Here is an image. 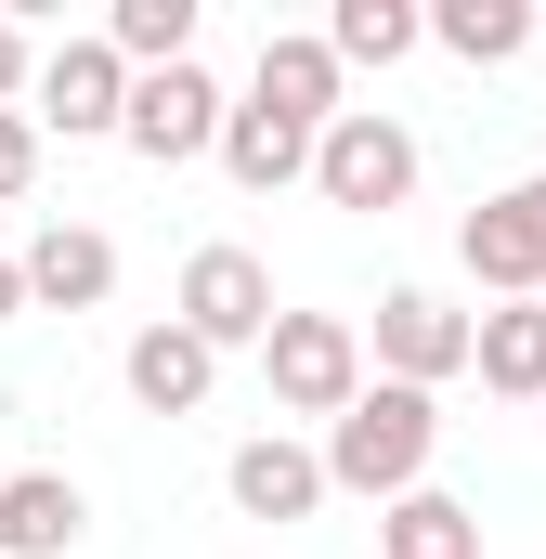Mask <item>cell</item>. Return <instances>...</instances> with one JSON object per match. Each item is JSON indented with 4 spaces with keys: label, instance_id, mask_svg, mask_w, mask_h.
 <instances>
[{
    "label": "cell",
    "instance_id": "13",
    "mask_svg": "<svg viewBox=\"0 0 546 559\" xmlns=\"http://www.w3.org/2000/svg\"><path fill=\"white\" fill-rule=\"evenodd\" d=\"M79 521H92V495H79L66 468H13V481H0V547L13 559H66Z\"/></svg>",
    "mask_w": 546,
    "mask_h": 559
},
{
    "label": "cell",
    "instance_id": "5",
    "mask_svg": "<svg viewBox=\"0 0 546 559\" xmlns=\"http://www.w3.org/2000/svg\"><path fill=\"white\" fill-rule=\"evenodd\" d=\"M169 312H182L209 352H273V325H286V299H273V274H261V248H195Z\"/></svg>",
    "mask_w": 546,
    "mask_h": 559
},
{
    "label": "cell",
    "instance_id": "17",
    "mask_svg": "<svg viewBox=\"0 0 546 559\" xmlns=\"http://www.w3.org/2000/svg\"><path fill=\"white\" fill-rule=\"evenodd\" d=\"M378 534H391V559H482V508H455V495L416 481L404 508H378Z\"/></svg>",
    "mask_w": 546,
    "mask_h": 559
},
{
    "label": "cell",
    "instance_id": "7",
    "mask_svg": "<svg viewBox=\"0 0 546 559\" xmlns=\"http://www.w3.org/2000/svg\"><path fill=\"white\" fill-rule=\"evenodd\" d=\"M39 131H66V143H105V131H131V52L92 26V39H52L39 52V105H26Z\"/></svg>",
    "mask_w": 546,
    "mask_h": 559
},
{
    "label": "cell",
    "instance_id": "6",
    "mask_svg": "<svg viewBox=\"0 0 546 559\" xmlns=\"http://www.w3.org/2000/svg\"><path fill=\"white\" fill-rule=\"evenodd\" d=\"M222 131H235V105H222V79L209 66H156V79H131V156L143 169H195V156H222Z\"/></svg>",
    "mask_w": 546,
    "mask_h": 559
},
{
    "label": "cell",
    "instance_id": "9",
    "mask_svg": "<svg viewBox=\"0 0 546 559\" xmlns=\"http://www.w3.org/2000/svg\"><path fill=\"white\" fill-rule=\"evenodd\" d=\"M455 261H468V286H495V299H546V235H534V209H521V182L455 222Z\"/></svg>",
    "mask_w": 546,
    "mask_h": 559
},
{
    "label": "cell",
    "instance_id": "22",
    "mask_svg": "<svg viewBox=\"0 0 546 559\" xmlns=\"http://www.w3.org/2000/svg\"><path fill=\"white\" fill-rule=\"evenodd\" d=\"M13 312H39V299H26V261H0V325H13Z\"/></svg>",
    "mask_w": 546,
    "mask_h": 559
},
{
    "label": "cell",
    "instance_id": "18",
    "mask_svg": "<svg viewBox=\"0 0 546 559\" xmlns=\"http://www.w3.org/2000/svg\"><path fill=\"white\" fill-rule=\"evenodd\" d=\"M416 39H429L416 0H339V13H325V52H339V66H404Z\"/></svg>",
    "mask_w": 546,
    "mask_h": 559
},
{
    "label": "cell",
    "instance_id": "21",
    "mask_svg": "<svg viewBox=\"0 0 546 559\" xmlns=\"http://www.w3.org/2000/svg\"><path fill=\"white\" fill-rule=\"evenodd\" d=\"M13 105H39V39L0 13V118H13Z\"/></svg>",
    "mask_w": 546,
    "mask_h": 559
},
{
    "label": "cell",
    "instance_id": "1",
    "mask_svg": "<svg viewBox=\"0 0 546 559\" xmlns=\"http://www.w3.org/2000/svg\"><path fill=\"white\" fill-rule=\"evenodd\" d=\"M429 455H442V391H404V378H378L352 417L325 429V481L339 495H378V508H404L416 481H429Z\"/></svg>",
    "mask_w": 546,
    "mask_h": 559
},
{
    "label": "cell",
    "instance_id": "3",
    "mask_svg": "<svg viewBox=\"0 0 546 559\" xmlns=\"http://www.w3.org/2000/svg\"><path fill=\"white\" fill-rule=\"evenodd\" d=\"M365 365H378V378H404V391H442V378H468V365H482V312H455V299H429V286H378Z\"/></svg>",
    "mask_w": 546,
    "mask_h": 559
},
{
    "label": "cell",
    "instance_id": "16",
    "mask_svg": "<svg viewBox=\"0 0 546 559\" xmlns=\"http://www.w3.org/2000/svg\"><path fill=\"white\" fill-rule=\"evenodd\" d=\"M429 39H442L455 66H521V52H534V0H442Z\"/></svg>",
    "mask_w": 546,
    "mask_h": 559
},
{
    "label": "cell",
    "instance_id": "8",
    "mask_svg": "<svg viewBox=\"0 0 546 559\" xmlns=\"http://www.w3.org/2000/svg\"><path fill=\"white\" fill-rule=\"evenodd\" d=\"M222 495H235L248 521H312V508H325L339 481H325V442H286V429H261V442H235Z\"/></svg>",
    "mask_w": 546,
    "mask_h": 559
},
{
    "label": "cell",
    "instance_id": "14",
    "mask_svg": "<svg viewBox=\"0 0 546 559\" xmlns=\"http://www.w3.org/2000/svg\"><path fill=\"white\" fill-rule=\"evenodd\" d=\"M495 404H546V299H508L482 312V365H468Z\"/></svg>",
    "mask_w": 546,
    "mask_h": 559
},
{
    "label": "cell",
    "instance_id": "2",
    "mask_svg": "<svg viewBox=\"0 0 546 559\" xmlns=\"http://www.w3.org/2000/svg\"><path fill=\"white\" fill-rule=\"evenodd\" d=\"M261 378H273V404H286V417H325V429L378 391V365H365V325H352V312H286V325H273V352H261Z\"/></svg>",
    "mask_w": 546,
    "mask_h": 559
},
{
    "label": "cell",
    "instance_id": "23",
    "mask_svg": "<svg viewBox=\"0 0 546 559\" xmlns=\"http://www.w3.org/2000/svg\"><path fill=\"white\" fill-rule=\"evenodd\" d=\"M0 559H13V547H0Z\"/></svg>",
    "mask_w": 546,
    "mask_h": 559
},
{
    "label": "cell",
    "instance_id": "15",
    "mask_svg": "<svg viewBox=\"0 0 546 559\" xmlns=\"http://www.w3.org/2000/svg\"><path fill=\"white\" fill-rule=\"evenodd\" d=\"M222 169H235L248 195H286V182H312V131H286L273 105H235V131H222Z\"/></svg>",
    "mask_w": 546,
    "mask_h": 559
},
{
    "label": "cell",
    "instance_id": "20",
    "mask_svg": "<svg viewBox=\"0 0 546 559\" xmlns=\"http://www.w3.org/2000/svg\"><path fill=\"white\" fill-rule=\"evenodd\" d=\"M39 118H26V105H13V118H0V209H13V195H26V182H39Z\"/></svg>",
    "mask_w": 546,
    "mask_h": 559
},
{
    "label": "cell",
    "instance_id": "10",
    "mask_svg": "<svg viewBox=\"0 0 546 559\" xmlns=\"http://www.w3.org/2000/svg\"><path fill=\"white\" fill-rule=\"evenodd\" d=\"M339 79H352V66H339V52H325V39H261V66H248V105H273V118H286V131H339V118H352V105H339Z\"/></svg>",
    "mask_w": 546,
    "mask_h": 559
},
{
    "label": "cell",
    "instance_id": "4",
    "mask_svg": "<svg viewBox=\"0 0 546 559\" xmlns=\"http://www.w3.org/2000/svg\"><path fill=\"white\" fill-rule=\"evenodd\" d=\"M312 195H325V209H365V222H391V209L416 195V131L391 118V105H352L339 131L312 143Z\"/></svg>",
    "mask_w": 546,
    "mask_h": 559
},
{
    "label": "cell",
    "instance_id": "19",
    "mask_svg": "<svg viewBox=\"0 0 546 559\" xmlns=\"http://www.w3.org/2000/svg\"><path fill=\"white\" fill-rule=\"evenodd\" d=\"M105 39L131 52V79H156V66H195V0H118V13H105Z\"/></svg>",
    "mask_w": 546,
    "mask_h": 559
},
{
    "label": "cell",
    "instance_id": "12",
    "mask_svg": "<svg viewBox=\"0 0 546 559\" xmlns=\"http://www.w3.org/2000/svg\"><path fill=\"white\" fill-rule=\"evenodd\" d=\"M118 378H131L143 417H195V404H209V378H222V352H209V338L169 312V325H143L131 352H118Z\"/></svg>",
    "mask_w": 546,
    "mask_h": 559
},
{
    "label": "cell",
    "instance_id": "11",
    "mask_svg": "<svg viewBox=\"0 0 546 559\" xmlns=\"http://www.w3.org/2000/svg\"><path fill=\"white\" fill-rule=\"evenodd\" d=\"M26 299H39V312H105V299H118V235L39 222V235H26Z\"/></svg>",
    "mask_w": 546,
    "mask_h": 559
}]
</instances>
